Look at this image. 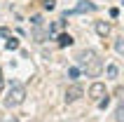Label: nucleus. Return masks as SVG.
Wrapping results in <instances>:
<instances>
[{"label":"nucleus","mask_w":124,"mask_h":122,"mask_svg":"<svg viewBox=\"0 0 124 122\" xmlns=\"http://www.w3.org/2000/svg\"><path fill=\"white\" fill-rule=\"evenodd\" d=\"M5 47H7V49H16V47H19V40H16V38H7Z\"/></svg>","instance_id":"obj_10"},{"label":"nucleus","mask_w":124,"mask_h":122,"mask_svg":"<svg viewBox=\"0 0 124 122\" xmlns=\"http://www.w3.org/2000/svg\"><path fill=\"white\" fill-rule=\"evenodd\" d=\"M23 99H26V87L19 85V82H12L9 89H7V96H5V106L7 108H16V106L23 103Z\"/></svg>","instance_id":"obj_2"},{"label":"nucleus","mask_w":124,"mask_h":122,"mask_svg":"<svg viewBox=\"0 0 124 122\" xmlns=\"http://www.w3.org/2000/svg\"><path fill=\"white\" fill-rule=\"evenodd\" d=\"M110 17H112V19H115V17H119V9H117V7H112V9H110Z\"/></svg>","instance_id":"obj_15"},{"label":"nucleus","mask_w":124,"mask_h":122,"mask_svg":"<svg viewBox=\"0 0 124 122\" xmlns=\"http://www.w3.org/2000/svg\"><path fill=\"white\" fill-rule=\"evenodd\" d=\"M7 122H19V120H16V117H12V120H7Z\"/></svg>","instance_id":"obj_17"},{"label":"nucleus","mask_w":124,"mask_h":122,"mask_svg":"<svg viewBox=\"0 0 124 122\" xmlns=\"http://www.w3.org/2000/svg\"><path fill=\"white\" fill-rule=\"evenodd\" d=\"M5 122H7V120H5Z\"/></svg>","instance_id":"obj_19"},{"label":"nucleus","mask_w":124,"mask_h":122,"mask_svg":"<svg viewBox=\"0 0 124 122\" xmlns=\"http://www.w3.org/2000/svg\"><path fill=\"white\" fill-rule=\"evenodd\" d=\"M122 2H124V0H122Z\"/></svg>","instance_id":"obj_18"},{"label":"nucleus","mask_w":124,"mask_h":122,"mask_svg":"<svg viewBox=\"0 0 124 122\" xmlns=\"http://www.w3.org/2000/svg\"><path fill=\"white\" fill-rule=\"evenodd\" d=\"M73 45V38H70L68 33H61L59 35V47H70Z\"/></svg>","instance_id":"obj_7"},{"label":"nucleus","mask_w":124,"mask_h":122,"mask_svg":"<svg viewBox=\"0 0 124 122\" xmlns=\"http://www.w3.org/2000/svg\"><path fill=\"white\" fill-rule=\"evenodd\" d=\"M77 75H80V68H68V78H73V80H75Z\"/></svg>","instance_id":"obj_12"},{"label":"nucleus","mask_w":124,"mask_h":122,"mask_svg":"<svg viewBox=\"0 0 124 122\" xmlns=\"http://www.w3.org/2000/svg\"><path fill=\"white\" fill-rule=\"evenodd\" d=\"M96 33L101 35V38H108V35H110V24H108V21H96Z\"/></svg>","instance_id":"obj_6"},{"label":"nucleus","mask_w":124,"mask_h":122,"mask_svg":"<svg viewBox=\"0 0 124 122\" xmlns=\"http://www.w3.org/2000/svg\"><path fill=\"white\" fill-rule=\"evenodd\" d=\"M96 9V5H91V2H87V0H80V5H75L73 9H68L66 12V17L68 14H84V12H94Z\"/></svg>","instance_id":"obj_3"},{"label":"nucleus","mask_w":124,"mask_h":122,"mask_svg":"<svg viewBox=\"0 0 124 122\" xmlns=\"http://www.w3.org/2000/svg\"><path fill=\"white\" fill-rule=\"evenodd\" d=\"M54 7H56L54 0H45V9H54Z\"/></svg>","instance_id":"obj_13"},{"label":"nucleus","mask_w":124,"mask_h":122,"mask_svg":"<svg viewBox=\"0 0 124 122\" xmlns=\"http://www.w3.org/2000/svg\"><path fill=\"white\" fill-rule=\"evenodd\" d=\"M89 96L91 99H96V101H101V99H105V85L103 82H94V85H91L89 87Z\"/></svg>","instance_id":"obj_4"},{"label":"nucleus","mask_w":124,"mask_h":122,"mask_svg":"<svg viewBox=\"0 0 124 122\" xmlns=\"http://www.w3.org/2000/svg\"><path fill=\"white\" fill-rule=\"evenodd\" d=\"M108 103H110V99H108V96H105V99H101V101H98V106H101V108H105V106H108Z\"/></svg>","instance_id":"obj_14"},{"label":"nucleus","mask_w":124,"mask_h":122,"mask_svg":"<svg viewBox=\"0 0 124 122\" xmlns=\"http://www.w3.org/2000/svg\"><path fill=\"white\" fill-rule=\"evenodd\" d=\"M115 52H117L119 56H124V38H117V40H115Z\"/></svg>","instance_id":"obj_8"},{"label":"nucleus","mask_w":124,"mask_h":122,"mask_svg":"<svg viewBox=\"0 0 124 122\" xmlns=\"http://www.w3.org/2000/svg\"><path fill=\"white\" fill-rule=\"evenodd\" d=\"M115 117H117V122H124V103L117 108V113H115Z\"/></svg>","instance_id":"obj_11"},{"label":"nucleus","mask_w":124,"mask_h":122,"mask_svg":"<svg viewBox=\"0 0 124 122\" xmlns=\"http://www.w3.org/2000/svg\"><path fill=\"white\" fill-rule=\"evenodd\" d=\"M0 35H2V38H12V35L7 33V28H0Z\"/></svg>","instance_id":"obj_16"},{"label":"nucleus","mask_w":124,"mask_h":122,"mask_svg":"<svg viewBox=\"0 0 124 122\" xmlns=\"http://www.w3.org/2000/svg\"><path fill=\"white\" fill-rule=\"evenodd\" d=\"M75 61H77V68H80L82 73H87L89 78H98L101 70H103V61H101V56H98L94 49H82V52H77Z\"/></svg>","instance_id":"obj_1"},{"label":"nucleus","mask_w":124,"mask_h":122,"mask_svg":"<svg viewBox=\"0 0 124 122\" xmlns=\"http://www.w3.org/2000/svg\"><path fill=\"white\" fill-rule=\"evenodd\" d=\"M82 94H84V89L80 87V85H70V87L66 89V101H68V103H73V101H77V99H80Z\"/></svg>","instance_id":"obj_5"},{"label":"nucleus","mask_w":124,"mask_h":122,"mask_svg":"<svg viewBox=\"0 0 124 122\" xmlns=\"http://www.w3.org/2000/svg\"><path fill=\"white\" fill-rule=\"evenodd\" d=\"M105 73H108V78H117V73H119V68L115 66V63H110V66L105 68Z\"/></svg>","instance_id":"obj_9"}]
</instances>
